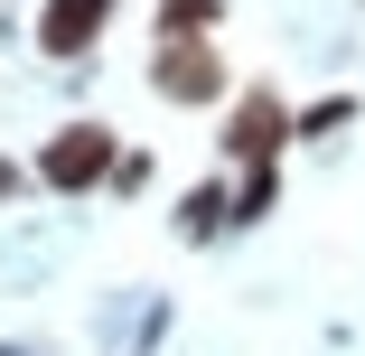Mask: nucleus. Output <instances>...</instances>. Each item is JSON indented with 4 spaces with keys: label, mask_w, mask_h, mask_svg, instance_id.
Masks as SVG:
<instances>
[{
    "label": "nucleus",
    "mask_w": 365,
    "mask_h": 356,
    "mask_svg": "<svg viewBox=\"0 0 365 356\" xmlns=\"http://www.w3.org/2000/svg\"><path fill=\"white\" fill-rule=\"evenodd\" d=\"M113 169H122V131L113 122H56L38 141V160H29V178L47 197H94V188H113Z\"/></svg>",
    "instance_id": "1"
},
{
    "label": "nucleus",
    "mask_w": 365,
    "mask_h": 356,
    "mask_svg": "<svg viewBox=\"0 0 365 356\" xmlns=\"http://www.w3.org/2000/svg\"><path fill=\"white\" fill-rule=\"evenodd\" d=\"M290 103L272 76H253L235 103H225V131H215V151H225V169H281V151H290Z\"/></svg>",
    "instance_id": "2"
},
{
    "label": "nucleus",
    "mask_w": 365,
    "mask_h": 356,
    "mask_svg": "<svg viewBox=\"0 0 365 356\" xmlns=\"http://www.w3.org/2000/svg\"><path fill=\"white\" fill-rule=\"evenodd\" d=\"M150 94L178 103V113H206V103H235V66L215 38H169L150 47Z\"/></svg>",
    "instance_id": "3"
},
{
    "label": "nucleus",
    "mask_w": 365,
    "mask_h": 356,
    "mask_svg": "<svg viewBox=\"0 0 365 356\" xmlns=\"http://www.w3.org/2000/svg\"><path fill=\"white\" fill-rule=\"evenodd\" d=\"M113 10L122 0H38V56H56V66L94 56V38L113 29Z\"/></svg>",
    "instance_id": "4"
},
{
    "label": "nucleus",
    "mask_w": 365,
    "mask_h": 356,
    "mask_svg": "<svg viewBox=\"0 0 365 356\" xmlns=\"http://www.w3.org/2000/svg\"><path fill=\"white\" fill-rule=\"evenodd\" d=\"M215 235H235V178L225 169L178 197V244H215Z\"/></svg>",
    "instance_id": "5"
},
{
    "label": "nucleus",
    "mask_w": 365,
    "mask_h": 356,
    "mask_svg": "<svg viewBox=\"0 0 365 356\" xmlns=\"http://www.w3.org/2000/svg\"><path fill=\"white\" fill-rule=\"evenodd\" d=\"M225 29V0H160L150 10V38L169 47V38H215Z\"/></svg>",
    "instance_id": "6"
},
{
    "label": "nucleus",
    "mask_w": 365,
    "mask_h": 356,
    "mask_svg": "<svg viewBox=\"0 0 365 356\" xmlns=\"http://www.w3.org/2000/svg\"><path fill=\"white\" fill-rule=\"evenodd\" d=\"M356 113H365L356 94H319V103H300V113H290V141H337Z\"/></svg>",
    "instance_id": "7"
},
{
    "label": "nucleus",
    "mask_w": 365,
    "mask_h": 356,
    "mask_svg": "<svg viewBox=\"0 0 365 356\" xmlns=\"http://www.w3.org/2000/svg\"><path fill=\"white\" fill-rule=\"evenodd\" d=\"M225 178H235V235L262 225V216H272V197H281V169H225Z\"/></svg>",
    "instance_id": "8"
},
{
    "label": "nucleus",
    "mask_w": 365,
    "mask_h": 356,
    "mask_svg": "<svg viewBox=\"0 0 365 356\" xmlns=\"http://www.w3.org/2000/svg\"><path fill=\"white\" fill-rule=\"evenodd\" d=\"M150 188V151H122V169H113V197H140Z\"/></svg>",
    "instance_id": "9"
},
{
    "label": "nucleus",
    "mask_w": 365,
    "mask_h": 356,
    "mask_svg": "<svg viewBox=\"0 0 365 356\" xmlns=\"http://www.w3.org/2000/svg\"><path fill=\"white\" fill-rule=\"evenodd\" d=\"M19 188H29V169H19V160H0V206H10Z\"/></svg>",
    "instance_id": "10"
}]
</instances>
